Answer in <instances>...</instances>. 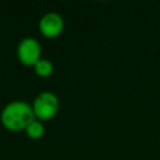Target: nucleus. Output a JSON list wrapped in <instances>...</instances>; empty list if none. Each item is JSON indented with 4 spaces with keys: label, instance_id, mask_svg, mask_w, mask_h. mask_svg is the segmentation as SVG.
I'll list each match as a JSON object with an SVG mask.
<instances>
[{
    "label": "nucleus",
    "instance_id": "1",
    "mask_svg": "<svg viewBox=\"0 0 160 160\" xmlns=\"http://www.w3.org/2000/svg\"><path fill=\"white\" fill-rule=\"evenodd\" d=\"M35 119L32 108L24 100H12L8 102L1 112L0 121L2 126L10 131H25L28 125Z\"/></svg>",
    "mask_w": 160,
    "mask_h": 160
},
{
    "label": "nucleus",
    "instance_id": "2",
    "mask_svg": "<svg viewBox=\"0 0 160 160\" xmlns=\"http://www.w3.org/2000/svg\"><path fill=\"white\" fill-rule=\"evenodd\" d=\"M35 119L40 121L51 120L59 111L60 102L59 98L52 91H42L38 94L31 104Z\"/></svg>",
    "mask_w": 160,
    "mask_h": 160
},
{
    "label": "nucleus",
    "instance_id": "3",
    "mask_svg": "<svg viewBox=\"0 0 160 160\" xmlns=\"http://www.w3.org/2000/svg\"><path fill=\"white\" fill-rule=\"evenodd\" d=\"M18 60L25 66H32L41 59V45L40 42L32 38L26 36L22 38L16 48Z\"/></svg>",
    "mask_w": 160,
    "mask_h": 160
},
{
    "label": "nucleus",
    "instance_id": "4",
    "mask_svg": "<svg viewBox=\"0 0 160 160\" xmlns=\"http://www.w3.org/2000/svg\"><path fill=\"white\" fill-rule=\"evenodd\" d=\"M65 28V21L59 12L49 11L45 12L39 20V31L48 39L58 38Z\"/></svg>",
    "mask_w": 160,
    "mask_h": 160
},
{
    "label": "nucleus",
    "instance_id": "5",
    "mask_svg": "<svg viewBox=\"0 0 160 160\" xmlns=\"http://www.w3.org/2000/svg\"><path fill=\"white\" fill-rule=\"evenodd\" d=\"M54 71V64L51 60L46 58H41L35 65H34V72L40 78H48Z\"/></svg>",
    "mask_w": 160,
    "mask_h": 160
},
{
    "label": "nucleus",
    "instance_id": "6",
    "mask_svg": "<svg viewBox=\"0 0 160 160\" xmlns=\"http://www.w3.org/2000/svg\"><path fill=\"white\" fill-rule=\"evenodd\" d=\"M25 132L26 135L32 139V140H38V139H41L45 134V125L42 121L38 120V119H34L29 125L28 128L25 129Z\"/></svg>",
    "mask_w": 160,
    "mask_h": 160
}]
</instances>
